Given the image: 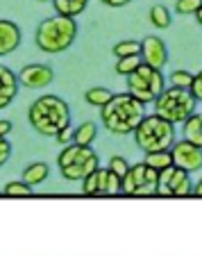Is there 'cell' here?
Listing matches in <instances>:
<instances>
[{
	"mask_svg": "<svg viewBox=\"0 0 202 257\" xmlns=\"http://www.w3.org/2000/svg\"><path fill=\"white\" fill-rule=\"evenodd\" d=\"M89 0H53V7L57 16H66V19H77L87 10Z\"/></svg>",
	"mask_w": 202,
	"mask_h": 257,
	"instance_id": "18",
	"label": "cell"
},
{
	"mask_svg": "<svg viewBox=\"0 0 202 257\" xmlns=\"http://www.w3.org/2000/svg\"><path fill=\"white\" fill-rule=\"evenodd\" d=\"M19 91V75L0 64V109H5Z\"/></svg>",
	"mask_w": 202,
	"mask_h": 257,
	"instance_id": "14",
	"label": "cell"
},
{
	"mask_svg": "<svg viewBox=\"0 0 202 257\" xmlns=\"http://www.w3.org/2000/svg\"><path fill=\"white\" fill-rule=\"evenodd\" d=\"M3 194L5 196H32L34 189L30 185H25L23 180H16V182H7Z\"/></svg>",
	"mask_w": 202,
	"mask_h": 257,
	"instance_id": "28",
	"label": "cell"
},
{
	"mask_svg": "<svg viewBox=\"0 0 202 257\" xmlns=\"http://www.w3.org/2000/svg\"><path fill=\"white\" fill-rule=\"evenodd\" d=\"M107 7H125V5H130L132 0H102Z\"/></svg>",
	"mask_w": 202,
	"mask_h": 257,
	"instance_id": "33",
	"label": "cell"
},
{
	"mask_svg": "<svg viewBox=\"0 0 202 257\" xmlns=\"http://www.w3.org/2000/svg\"><path fill=\"white\" fill-rule=\"evenodd\" d=\"M193 194H195V196H200V198H202V180H200V182H197L195 187H193Z\"/></svg>",
	"mask_w": 202,
	"mask_h": 257,
	"instance_id": "35",
	"label": "cell"
},
{
	"mask_svg": "<svg viewBox=\"0 0 202 257\" xmlns=\"http://www.w3.org/2000/svg\"><path fill=\"white\" fill-rule=\"evenodd\" d=\"M53 78L55 73L50 66H46V64H28L19 73V84H23L28 89H44L53 82Z\"/></svg>",
	"mask_w": 202,
	"mask_h": 257,
	"instance_id": "12",
	"label": "cell"
},
{
	"mask_svg": "<svg viewBox=\"0 0 202 257\" xmlns=\"http://www.w3.org/2000/svg\"><path fill=\"white\" fill-rule=\"evenodd\" d=\"M170 157H173V166L182 169L186 173H195L202 169V148L188 144V141H175V146L170 148Z\"/></svg>",
	"mask_w": 202,
	"mask_h": 257,
	"instance_id": "10",
	"label": "cell"
},
{
	"mask_svg": "<svg viewBox=\"0 0 202 257\" xmlns=\"http://www.w3.org/2000/svg\"><path fill=\"white\" fill-rule=\"evenodd\" d=\"M30 125L44 137H57L62 130L71 127V109L59 96H39L28 109Z\"/></svg>",
	"mask_w": 202,
	"mask_h": 257,
	"instance_id": "2",
	"label": "cell"
},
{
	"mask_svg": "<svg viewBox=\"0 0 202 257\" xmlns=\"http://www.w3.org/2000/svg\"><path fill=\"white\" fill-rule=\"evenodd\" d=\"M195 80H200V82H202V71H200V73H195Z\"/></svg>",
	"mask_w": 202,
	"mask_h": 257,
	"instance_id": "36",
	"label": "cell"
},
{
	"mask_svg": "<svg viewBox=\"0 0 202 257\" xmlns=\"http://www.w3.org/2000/svg\"><path fill=\"white\" fill-rule=\"evenodd\" d=\"M120 191V180L109 169H98L82 182L84 196H114Z\"/></svg>",
	"mask_w": 202,
	"mask_h": 257,
	"instance_id": "9",
	"label": "cell"
},
{
	"mask_svg": "<svg viewBox=\"0 0 202 257\" xmlns=\"http://www.w3.org/2000/svg\"><path fill=\"white\" fill-rule=\"evenodd\" d=\"M141 59H143L145 66L154 68V71H164V66L168 64V48H166L164 39L159 37H143L141 41Z\"/></svg>",
	"mask_w": 202,
	"mask_h": 257,
	"instance_id": "11",
	"label": "cell"
},
{
	"mask_svg": "<svg viewBox=\"0 0 202 257\" xmlns=\"http://www.w3.org/2000/svg\"><path fill=\"white\" fill-rule=\"evenodd\" d=\"M39 3H53V0H39Z\"/></svg>",
	"mask_w": 202,
	"mask_h": 257,
	"instance_id": "37",
	"label": "cell"
},
{
	"mask_svg": "<svg viewBox=\"0 0 202 257\" xmlns=\"http://www.w3.org/2000/svg\"><path fill=\"white\" fill-rule=\"evenodd\" d=\"M193 80H195V75L188 71H173L170 73V87H177V89H191L193 87Z\"/></svg>",
	"mask_w": 202,
	"mask_h": 257,
	"instance_id": "26",
	"label": "cell"
},
{
	"mask_svg": "<svg viewBox=\"0 0 202 257\" xmlns=\"http://www.w3.org/2000/svg\"><path fill=\"white\" fill-rule=\"evenodd\" d=\"M148 116L145 114V105L132 98L130 93H114L109 105L100 109L102 125L111 132V135H134V130L141 125V121Z\"/></svg>",
	"mask_w": 202,
	"mask_h": 257,
	"instance_id": "1",
	"label": "cell"
},
{
	"mask_svg": "<svg viewBox=\"0 0 202 257\" xmlns=\"http://www.w3.org/2000/svg\"><path fill=\"white\" fill-rule=\"evenodd\" d=\"M143 64V59H141V55H132V57H123V59H116V66L114 71L118 73V75H130V73H134L136 68Z\"/></svg>",
	"mask_w": 202,
	"mask_h": 257,
	"instance_id": "24",
	"label": "cell"
},
{
	"mask_svg": "<svg viewBox=\"0 0 202 257\" xmlns=\"http://www.w3.org/2000/svg\"><path fill=\"white\" fill-rule=\"evenodd\" d=\"M75 37L77 23L75 19H66V16L55 14L53 19H44L37 28V46L39 50H44L48 55H57L71 48Z\"/></svg>",
	"mask_w": 202,
	"mask_h": 257,
	"instance_id": "3",
	"label": "cell"
},
{
	"mask_svg": "<svg viewBox=\"0 0 202 257\" xmlns=\"http://www.w3.org/2000/svg\"><path fill=\"white\" fill-rule=\"evenodd\" d=\"M21 39H23V34H21L19 25L14 21L0 19V57L14 53L21 46Z\"/></svg>",
	"mask_w": 202,
	"mask_h": 257,
	"instance_id": "13",
	"label": "cell"
},
{
	"mask_svg": "<svg viewBox=\"0 0 202 257\" xmlns=\"http://www.w3.org/2000/svg\"><path fill=\"white\" fill-rule=\"evenodd\" d=\"M111 98H114V91H109V89H105V87H91L87 93H84V100H87L89 105L98 107V109L109 105Z\"/></svg>",
	"mask_w": 202,
	"mask_h": 257,
	"instance_id": "21",
	"label": "cell"
},
{
	"mask_svg": "<svg viewBox=\"0 0 202 257\" xmlns=\"http://www.w3.org/2000/svg\"><path fill=\"white\" fill-rule=\"evenodd\" d=\"M98 169H100V160H98V155H91V157H87V160L68 166V169H62V175H64V180H68V182H77V180L84 182V180Z\"/></svg>",
	"mask_w": 202,
	"mask_h": 257,
	"instance_id": "15",
	"label": "cell"
},
{
	"mask_svg": "<svg viewBox=\"0 0 202 257\" xmlns=\"http://www.w3.org/2000/svg\"><path fill=\"white\" fill-rule=\"evenodd\" d=\"M12 132V123L10 121H0V137H7Z\"/></svg>",
	"mask_w": 202,
	"mask_h": 257,
	"instance_id": "34",
	"label": "cell"
},
{
	"mask_svg": "<svg viewBox=\"0 0 202 257\" xmlns=\"http://www.w3.org/2000/svg\"><path fill=\"white\" fill-rule=\"evenodd\" d=\"M152 105H154V114L161 116L164 121L173 123V125H184V121H188L197 109V100L193 98L191 89H177V87L164 89Z\"/></svg>",
	"mask_w": 202,
	"mask_h": 257,
	"instance_id": "4",
	"label": "cell"
},
{
	"mask_svg": "<svg viewBox=\"0 0 202 257\" xmlns=\"http://www.w3.org/2000/svg\"><path fill=\"white\" fill-rule=\"evenodd\" d=\"M145 166L154 171H166L168 166H173V157H170V151H161V153H145Z\"/></svg>",
	"mask_w": 202,
	"mask_h": 257,
	"instance_id": "22",
	"label": "cell"
},
{
	"mask_svg": "<svg viewBox=\"0 0 202 257\" xmlns=\"http://www.w3.org/2000/svg\"><path fill=\"white\" fill-rule=\"evenodd\" d=\"M10 155H12V144L7 141V137H0V166L7 164Z\"/></svg>",
	"mask_w": 202,
	"mask_h": 257,
	"instance_id": "30",
	"label": "cell"
},
{
	"mask_svg": "<svg viewBox=\"0 0 202 257\" xmlns=\"http://www.w3.org/2000/svg\"><path fill=\"white\" fill-rule=\"evenodd\" d=\"M164 89V73L154 71L145 64H141L134 73L127 75V93L132 98H136L139 102H143V105L154 102Z\"/></svg>",
	"mask_w": 202,
	"mask_h": 257,
	"instance_id": "6",
	"label": "cell"
},
{
	"mask_svg": "<svg viewBox=\"0 0 202 257\" xmlns=\"http://www.w3.org/2000/svg\"><path fill=\"white\" fill-rule=\"evenodd\" d=\"M202 7V0H177L175 3V12L177 14H193L195 16V12Z\"/></svg>",
	"mask_w": 202,
	"mask_h": 257,
	"instance_id": "29",
	"label": "cell"
},
{
	"mask_svg": "<svg viewBox=\"0 0 202 257\" xmlns=\"http://www.w3.org/2000/svg\"><path fill=\"white\" fill-rule=\"evenodd\" d=\"M48 173H50L48 164H44V162H32V164L25 166L23 178H21V180L34 189L37 185H41V182H46V180H48Z\"/></svg>",
	"mask_w": 202,
	"mask_h": 257,
	"instance_id": "17",
	"label": "cell"
},
{
	"mask_svg": "<svg viewBox=\"0 0 202 257\" xmlns=\"http://www.w3.org/2000/svg\"><path fill=\"white\" fill-rule=\"evenodd\" d=\"M148 19H150V23H152L157 30H166V28H170V23H173V19H170V12L166 10L164 5H154L152 10H150Z\"/></svg>",
	"mask_w": 202,
	"mask_h": 257,
	"instance_id": "23",
	"label": "cell"
},
{
	"mask_svg": "<svg viewBox=\"0 0 202 257\" xmlns=\"http://www.w3.org/2000/svg\"><path fill=\"white\" fill-rule=\"evenodd\" d=\"M73 135H75V127H66V130H62V132L57 135V144L71 146V144H73Z\"/></svg>",
	"mask_w": 202,
	"mask_h": 257,
	"instance_id": "31",
	"label": "cell"
},
{
	"mask_svg": "<svg viewBox=\"0 0 202 257\" xmlns=\"http://www.w3.org/2000/svg\"><path fill=\"white\" fill-rule=\"evenodd\" d=\"M184 141L202 148V112H195L188 121H184Z\"/></svg>",
	"mask_w": 202,
	"mask_h": 257,
	"instance_id": "19",
	"label": "cell"
},
{
	"mask_svg": "<svg viewBox=\"0 0 202 257\" xmlns=\"http://www.w3.org/2000/svg\"><path fill=\"white\" fill-rule=\"evenodd\" d=\"M107 169H109L111 173H114L118 180H123L127 173H130V169H132V166H130V162H127L125 157L114 155V157H111V160H109V166H107Z\"/></svg>",
	"mask_w": 202,
	"mask_h": 257,
	"instance_id": "27",
	"label": "cell"
},
{
	"mask_svg": "<svg viewBox=\"0 0 202 257\" xmlns=\"http://www.w3.org/2000/svg\"><path fill=\"white\" fill-rule=\"evenodd\" d=\"M191 93L197 102H202V82L200 80H193V87H191Z\"/></svg>",
	"mask_w": 202,
	"mask_h": 257,
	"instance_id": "32",
	"label": "cell"
},
{
	"mask_svg": "<svg viewBox=\"0 0 202 257\" xmlns=\"http://www.w3.org/2000/svg\"><path fill=\"white\" fill-rule=\"evenodd\" d=\"M157 182H159V171L141 164H132L130 173L120 180V194L127 196H152L157 194Z\"/></svg>",
	"mask_w": 202,
	"mask_h": 257,
	"instance_id": "7",
	"label": "cell"
},
{
	"mask_svg": "<svg viewBox=\"0 0 202 257\" xmlns=\"http://www.w3.org/2000/svg\"><path fill=\"white\" fill-rule=\"evenodd\" d=\"M157 194L161 196H188L193 194V185L188 180V173L182 169L168 166L166 171L159 173V182H157Z\"/></svg>",
	"mask_w": 202,
	"mask_h": 257,
	"instance_id": "8",
	"label": "cell"
},
{
	"mask_svg": "<svg viewBox=\"0 0 202 257\" xmlns=\"http://www.w3.org/2000/svg\"><path fill=\"white\" fill-rule=\"evenodd\" d=\"M91 155H96L91 148H82V146L71 144V146H66V148L59 153L57 164H59V169H68V166H73V164H77V162L87 160V157H91Z\"/></svg>",
	"mask_w": 202,
	"mask_h": 257,
	"instance_id": "16",
	"label": "cell"
},
{
	"mask_svg": "<svg viewBox=\"0 0 202 257\" xmlns=\"http://www.w3.org/2000/svg\"><path fill=\"white\" fill-rule=\"evenodd\" d=\"M98 137V125L93 121H84L80 127H75V135H73V144L82 146V148H91L93 139Z\"/></svg>",
	"mask_w": 202,
	"mask_h": 257,
	"instance_id": "20",
	"label": "cell"
},
{
	"mask_svg": "<svg viewBox=\"0 0 202 257\" xmlns=\"http://www.w3.org/2000/svg\"><path fill=\"white\" fill-rule=\"evenodd\" d=\"M134 141L143 153H161L170 151L175 146V125L164 121L157 114H150L134 130Z\"/></svg>",
	"mask_w": 202,
	"mask_h": 257,
	"instance_id": "5",
	"label": "cell"
},
{
	"mask_svg": "<svg viewBox=\"0 0 202 257\" xmlns=\"http://www.w3.org/2000/svg\"><path fill=\"white\" fill-rule=\"evenodd\" d=\"M114 55H116V59L132 57V55H141V41H134V39L118 41V44L114 46Z\"/></svg>",
	"mask_w": 202,
	"mask_h": 257,
	"instance_id": "25",
	"label": "cell"
}]
</instances>
